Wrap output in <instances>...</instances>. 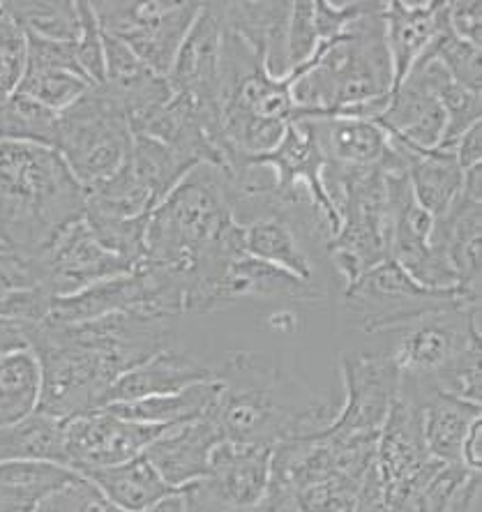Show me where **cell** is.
Masks as SVG:
<instances>
[{"label":"cell","mask_w":482,"mask_h":512,"mask_svg":"<svg viewBox=\"0 0 482 512\" xmlns=\"http://www.w3.org/2000/svg\"><path fill=\"white\" fill-rule=\"evenodd\" d=\"M220 397L208 420L224 441L270 446L330 427L342 402L319 397L266 353L229 351L213 367Z\"/></svg>","instance_id":"6da1fadb"},{"label":"cell","mask_w":482,"mask_h":512,"mask_svg":"<svg viewBox=\"0 0 482 512\" xmlns=\"http://www.w3.org/2000/svg\"><path fill=\"white\" fill-rule=\"evenodd\" d=\"M84 215V187L54 148L0 141V250L37 259Z\"/></svg>","instance_id":"7a4b0ae2"},{"label":"cell","mask_w":482,"mask_h":512,"mask_svg":"<svg viewBox=\"0 0 482 512\" xmlns=\"http://www.w3.org/2000/svg\"><path fill=\"white\" fill-rule=\"evenodd\" d=\"M383 14L386 3H372L344 35L321 42L310 63L293 70L296 120L340 116L344 109L393 93V60Z\"/></svg>","instance_id":"3957f363"},{"label":"cell","mask_w":482,"mask_h":512,"mask_svg":"<svg viewBox=\"0 0 482 512\" xmlns=\"http://www.w3.org/2000/svg\"><path fill=\"white\" fill-rule=\"evenodd\" d=\"M229 220L222 171L199 164L150 213L146 261L176 270L190 289L201 252Z\"/></svg>","instance_id":"277c9868"},{"label":"cell","mask_w":482,"mask_h":512,"mask_svg":"<svg viewBox=\"0 0 482 512\" xmlns=\"http://www.w3.org/2000/svg\"><path fill=\"white\" fill-rule=\"evenodd\" d=\"M24 333L42 372L37 411L67 423L102 409L104 397L120 376L111 360L81 342L67 323L47 319L26 326Z\"/></svg>","instance_id":"5b68a950"},{"label":"cell","mask_w":482,"mask_h":512,"mask_svg":"<svg viewBox=\"0 0 482 512\" xmlns=\"http://www.w3.org/2000/svg\"><path fill=\"white\" fill-rule=\"evenodd\" d=\"M132 141L130 118L102 86H93L58 114L56 153L84 190L111 178L123 167Z\"/></svg>","instance_id":"8992f818"},{"label":"cell","mask_w":482,"mask_h":512,"mask_svg":"<svg viewBox=\"0 0 482 512\" xmlns=\"http://www.w3.org/2000/svg\"><path fill=\"white\" fill-rule=\"evenodd\" d=\"M469 307H480V303H471L459 289H429L418 284L390 259L344 289V314L363 333L402 330L427 314Z\"/></svg>","instance_id":"52a82bcc"},{"label":"cell","mask_w":482,"mask_h":512,"mask_svg":"<svg viewBox=\"0 0 482 512\" xmlns=\"http://www.w3.org/2000/svg\"><path fill=\"white\" fill-rule=\"evenodd\" d=\"M203 3L173 0H102L90 3L102 33L132 49L143 65L167 79L178 49Z\"/></svg>","instance_id":"ba28073f"},{"label":"cell","mask_w":482,"mask_h":512,"mask_svg":"<svg viewBox=\"0 0 482 512\" xmlns=\"http://www.w3.org/2000/svg\"><path fill=\"white\" fill-rule=\"evenodd\" d=\"M273 448L220 441L208 473L180 489L187 512H238L259 506L268 492Z\"/></svg>","instance_id":"9c48e42d"},{"label":"cell","mask_w":482,"mask_h":512,"mask_svg":"<svg viewBox=\"0 0 482 512\" xmlns=\"http://www.w3.org/2000/svg\"><path fill=\"white\" fill-rule=\"evenodd\" d=\"M480 342V307L427 314L402 328L395 351L388 353L399 379L425 390L471 344Z\"/></svg>","instance_id":"30bf717a"},{"label":"cell","mask_w":482,"mask_h":512,"mask_svg":"<svg viewBox=\"0 0 482 512\" xmlns=\"http://www.w3.org/2000/svg\"><path fill=\"white\" fill-rule=\"evenodd\" d=\"M344 397L323 436L340 441L379 439L399 390V370L390 356H342Z\"/></svg>","instance_id":"8fae6325"},{"label":"cell","mask_w":482,"mask_h":512,"mask_svg":"<svg viewBox=\"0 0 482 512\" xmlns=\"http://www.w3.org/2000/svg\"><path fill=\"white\" fill-rule=\"evenodd\" d=\"M167 429L164 425H143L118 418L107 409L72 418L63 429L67 466L81 476L88 469L127 462L146 453L150 443Z\"/></svg>","instance_id":"7c38bea8"},{"label":"cell","mask_w":482,"mask_h":512,"mask_svg":"<svg viewBox=\"0 0 482 512\" xmlns=\"http://www.w3.org/2000/svg\"><path fill=\"white\" fill-rule=\"evenodd\" d=\"M42 270V282L54 298L74 296L97 282L132 273V266L109 252L86 220L74 222L37 256Z\"/></svg>","instance_id":"4fadbf2b"},{"label":"cell","mask_w":482,"mask_h":512,"mask_svg":"<svg viewBox=\"0 0 482 512\" xmlns=\"http://www.w3.org/2000/svg\"><path fill=\"white\" fill-rule=\"evenodd\" d=\"M222 40L224 3H203L167 77L173 95L187 97L201 109L220 111Z\"/></svg>","instance_id":"5bb4252c"},{"label":"cell","mask_w":482,"mask_h":512,"mask_svg":"<svg viewBox=\"0 0 482 512\" xmlns=\"http://www.w3.org/2000/svg\"><path fill=\"white\" fill-rule=\"evenodd\" d=\"M323 291L316 284L303 282L286 270L254 259L250 254L233 259L213 291L208 293L203 314L231 310L245 303H263V300H282V303H316Z\"/></svg>","instance_id":"9a60e30c"},{"label":"cell","mask_w":482,"mask_h":512,"mask_svg":"<svg viewBox=\"0 0 482 512\" xmlns=\"http://www.w3.org/2000/svg\"><path fill=\"white\" fill-rule=\"evenodd\" d=\"M28 37L26 72L14 93H21L42 107L60 111L84 97L93 84L81 72L74 54V42H51L42 37Z\"/></svg>","instance_id":"2e32d148"},{"label":"cell","mask_w":482,"mask_h":512,"mask_svg":"<svg viewBox=\"0 0 482 512\" xmlns=\"http://www.w3.org/2000/svg\"><path fill=\"white\" fill-rule=\"evenodd\" d=\"M303 224H312V229L319 231L321 238L328 243V233L323 229L321 217L314 210H305V213H273L245 224V252L254 256V259L286 270V273L298 277V280L314 284V263L303 247V240L298 236Z\"/></svg>","instance_id":"e0dca14e"},{"label":"cell","mask_w":482,"mask_h":512,"mask_svg":"<svg viewBox=\"0 0 482 512\" xmlns=\"http://www.w3.org/2000/svg\"><path fill=\"white\" fill-rule=\"evenodd\" d=\"M220 441L224 439L213 420L201 418L169 427L143 455L171 489H183L206 476L210 455Z\"/></svg>","instance_id":"ac0fdd59"},{"label":"cell","mask_w":482,"mask_h":512,"mask_svg":"<svg viewBox=\"0 0 482 512\" xmlns=\"http://www.w3.org/2000/svg\"><path fill=\"white\" fill-rule=\"evenodd\" d=\"M203 381H215L213 365L194 358L192 353L180 351L178 346H171V349L155 353L146 363L118 376L114 386L109 388L107 397H104L102 409L109 404L134 402V399L143 397L171 395Z\"/></svg>","instance_id":"d6986e66"},{"label":"cell","mask_w":482,"mask_h":512,"mask_svg":"<svg viewBox=\"0 0 482 512\" xmlns=\"http://www.w3.org/2000/svg\"><path fill=\"white\" fill-rule=\"evenodd\" d=\"M134 310L162 314L155 305L153 289H150L146 277H143L137 268H134L132 273L97 282L84 291L74 293V296L54 298L49 321L86 323V321L102 319V316H109L116 312H134Z\"/></svg>","instance_id":"ffe728a7"},{"label":"cell","mask_w":482,"mask_h":512,"mask_svg":"<svg viewBox=\"0 0 482 512\" xmlns=\"http://www.w3.org/2000/svg\"><path fill=\"white\" fill-rule=\"evenodd\" d=\"M390 137L418 150H434L446 132V116L432 88L409 74L393 93L381 118L376 120Z\"/></svg>","instance_id":"44dd1931"},{"label":"cell","mask_w":482,"mask_h":512,"mask_svg":"<svg viewBox=\"0 0 482 512\" xmlns=\"http://www.w3.org/2000/svg\"><path fill=\"white\" fill-rule=\"evenodd\" d=\"M293 3H224V26L250 44L263 58V67L273 79L291 74L286 56V30H289Z\"/></svg>","instance_id":"7402d4cb"},{"label":"cell","mask_w":482,"mask_h":512,"mask_svg":"<svg viewBox=\"0 0 482 512\" xmlns=\"http://www.w3.org/2000/svg\"><path fill=\"white\" fill-rule=\"evenodd\" d=\"M326 164L369 169L388 153V132L376 120L316 116L307 118Z\"/></svg>","instance_id":"603a6c76"},{"label":"cell","mask_w":482,"mask_h":512,"mask_svg":"<svg viewBox=\"0 0 482 512\" xmlns=\"http://www.w3.org/2000/svg\"><path fill=\"white\" fill-rule=\"evenodd\" d=\"M390 146L402 157L406 178H409L411 192L418 206L425 208L429 215L441 217L450 203L462 192L464 171L459 167L453 153H441V150H418L406 146L404 141L390 137Z\"/></svg>","instance_id":"cb8c5ba5"},{"label":"cell","mask_w":482,"mask_h":512,"mask_svg":"<svg viewBox=\"0 0 482 512\" xmlns=\"http://www.w3.org/2000/svg\"><path fill=\"white\" fill-rule=\"evenodd\" d=\"M446 3H386V42L393 60V90L402 84L416 60L425 54L441 26Z\"/></svg>","instance_id":"d4e9b609"},{"label":"cell","mask_w":482,"mask_h":512,"mask_svg":"<svg viewBox=\"0 0 482 512\" xmlns=\"http://www.w3.org/2000/svg\"><path fill=\"white\" fill-rule=\"evenodd\" d=\"M81 478H86L104 499L125 512H141L176 492L164 483L146 455H137L127 462L104 466V469H88L81 473Z\"/></svg>","instance_id":"484cf974"},{"label":"cell","mask_w":482,"mask_h":512,"mask_svg":"<svg viewBox=\"0 0 482 512\" xmlns=\"http://www.w3.org/2000/svg\"><path fill=\"white\" fill-rule=\"evenodd\" d=\"M220 390L222 388L217 381H203L171 395L143 397L134 399V402L109 404L104 406V409L111 411L118 418L134 420V423L173 427L192 423V420L210 418V413H213L217 404V397H220Z\"/></svg>","instance_id":"4316f807"},{"label":"cell","mask_w":482,"mask_h":512,"mask_svg":"<svg viewBox=\"0 0 482 512\" xmlns=\"http://www.w3.org/2000/svg\"><path fill=\"white\" fill-rule=\"evenodd\" d=\"M416 402L420 404V425H423L427 453L441 464L462 466L459 450H462V441L473 420L482 418L480 406L441 393H429Z\"/></svg>","instance_id":"83f0119b"},{"label":"cell","mask_w":482,"mask_h":512,"mask_svg":"<svg viewBox=\"0 0 482 512\" xmlns=\"http://www.w3.org/2000/svg\"><path fill=\"white\" fill-rule=\"evenodd\" d=\"M79 480V473L63 464L0 462V512H33L49 496Z\"/></svg>","instance_id":"f1b7e54d"},{"label":"cell","mask_w":482,"mask_h":512,"mask_svg":"<svg viewBox=\"0 0 482 512\" xmlns=\"http://www.w3.org/2000/svg\"><path fill=\"white\" fill-rule=\"evenodd\" d=\"M63 420L30 413L14 425L0 427V462H54L67 466Z\"/></svg>","instance_id":"f546056e"},{"label":"cell","mask_w":482,"mask_h":512,"mask_svg":"<svg viewBox=\"0 0 482 512\" xmlns=\"http://www.w3.org/2000/svg\"><path fill=\"white\" fill-rule=\"evenodd\" d=\"M42 372L30 346L0 360V427L14 425L37 411Z\"/></svg>","instance_id":"4dcf8cb0"},{"label":"cell","mask_w":482,"mask_h":512,"mask_svg":"<svg viewBox=\"0 0 482 512\" xmlns=\"http://www.w3.org/2000/svg\"><path fill=\"white\" fill-rule=\"evenodd\" d=\"M3 5L26 30V35L51 42L79 40L81 19L77 3H70V0H10Z\"/></svg>","instance_id":"1f68e13d"},{"label":"cell","mask_w":482,"mask_h":512,"mask_svg":"<svg viewBox=\"0 0 482 512\" xmlns=\"http://www.w3.org/2000/svg\"><path fill=\"white\" fill-rule=\"evenodd\" d=\"M58 114L21 93L0 104V141L35 143L56 150Z\"/></svg>","instance_id":"d6a6232c"},{"label":"cell","mask_w":482,"mask_h":512,"mask_svg":"<svg viewBox=\"0 0 482 512\" xmlns=\"http://www.w3.org/2000/svg\"><path fill=\"white\" fill-rule=\"evenodd\" d=\"M425 54L439 60L443 70H446L459 86L482 93L480 47H473V44L459 40L453 30H450L446 14H443L441 26L436 30L434 40L429 42Z\"/></svg>","instance_id":"836d02e7"},{"label":"cell","mask_w":482,"mask_h":512,"mask_svg":"<svg viewBox=\"0 0 482 512\" xmlns=\"http://www.w3.org/2000/svg\"><path fill=\"white\" fill-rule=\"evenodd\" d=\"M28 37L17 19L0 3V104L19 88L26 72Z\"/></svg>","instance_id":"e575fe53"},{"label":"cell","mask_w":482,"mask_h":512,"mask_svg":"<svg viewBox=\"0 0 482 512\" xmlns=\"http://www.w3.org/2000/svg\"><path fill=\"white\" fill-rule=\"evenodd\" d=\"M316 49H319V33L314 24V3L300 0L291 7L289 30H286V56H289L291 72L310 63Z\"/></svg>","instance_id":"d590c367"},{"label":"cell","mask_w":482,"mask_h":512,"mask_svg":"<svg viewBox=\"0 0 482 512\" xmlns=\"http://www.w3.org/2000/svg\"><path fill=\"white\" fill-rule=\"evenodd\" d=\"M79 19H81V33L79 40L74 42V54H77V63L81 72L86 74L93 86L104 84V42L102 30L97 26V19L93 14L90 3H77Z\"/></svg>","instance_id":"8d00e7d4"},{"label":"cell","mask_w":482,"mask_h":512,"mask_svg":"<svg viewBox=\"0 0 482 512\" xmlns=\"http://www.w3.org/2000/svg\"><path fill=\"white\" fill-rule=\"evenodd\" d=\"M448 26L459 40L480 47L482 44V5L476 0H455L446 3Z\"/></svg>","instance_id":"74e56055"},{"label":"cell","mask_w":482,"mask_h":512,"mask_svg":"<svg viewBox=\"0 0 482 512\" xmlns=\"http://www.w3.org/2000/svg\"><path fill=\"white\" fill-rule=\"evenodd\" d=\"M90 487L93 485H90L86 478H81L79 483L60 489L54 496H49V499L42 501L33 512H79L81 503H84L86 494L90 492Z\"/></svg>","instance_id":"f35d334b"},{"label":"cell","mask_w":482,"mask_h":512,"mask_svg":"<svg viewBox=\"0 0 482 512\" xmlns=\"http://www.w3.org/2000/svg\"><path fill=\"white\" fill-rule=\"evenodd\" d=\"M455 160L462 171L482 164V120L459 137L455 143Z\"/></svg>","instance_id":"ab89813d"},{"label":"cell","mask_w":482,"mask_h":512,"mask_svg":"<svg viewBox=\"0 0 482 512\" xmlns=\"http://www.w3.org/2000/svg\"><path fill=\"white\" fill-rule=\"evenodd\" d=\"M441 512H480V473H471Z\"/></svg>","instance_id":"60d3db41"},{"label":"cell","mask_w":482,"mask_h":512,"mask_svg":"<svg viewBox=\"0 0 482 512\" xmlns=\"http://www.w3.org/2000/svg\"><path fill=\"white\" fill-rule=\"evenodd\" d=\"M459 462L466 471L480 473L482 466V418L473 420V425L466 432L462 441V450H459Z\"/></svg>","instance_id":"b9f144b4"},{"label":"cell","mask_w":482,"mask_h":512,"mask_svg":"<svg viewBox=\"0 0 482 512\" xmlns=\"http://www.w3.org/2000/svg\"><path fill=\"white\" fill-rule=\"evenodd\" d=\"M24 328L26 326H21V323H12V326H7V328L0 330V360H3L7 353H12V351L24 349V346H28Z\"/></svg>","instance_id":"7bdbcfd3"},{"label":"cell","mask_w":482,"mask_h":512,"mask_svg":"<svg viewBox=\"0 0 482 512\" xmlns=\"http://www.w3.org/2000/svg\"><path fill=\"white\" fill-rule=\"evenodd\" d=\"M79 512H125V510H120L118 506H114V503L104 499L95 487H90V492L86 494L84 503H81Z\"/></svg>","instance_id":"ee69618b"},{"label":"cell","mask_w":482,"mask_h":512,"mask_svg":"<svg viewBox=\"0 0 482 512\" xmlns=\"http://www.w3.org/2000/svg\"><path fill=\"white\" fill-rule=\"evenodd\" d=\"M141 512H187L183 492L176 489V492H171L169 496H164V499H160L157 503H153V506H148Z\"/></svg>","instance_id":"f6af8a7d"},{"label":"cell","mask_w":482,"mask_h":512,"mask_svg":"<svg viewBox=\"0 0 482 512\" xmlns=\"http://www.w3.org/2000/svg\"><path fill=\"white\" fill-rule=\"evenodd\" d=\"M7 326H12V321H5V319H0V330L7 328Z\"/></svg>","instance_id":"bcb514c9"},{"label":"cell","mask_w":482,"mask_h":512,"mask_svg":"<svg viewBox=\"0 0 482 512\" xmlns=\"http://www.w3.org/2000/svg\"><path fill=\"white\" fill-rule=\"evenodd\" d=\"M0 252H3V250H0Z\"/></svg>","instance_id":"7dc6e473"}]
</instances>
